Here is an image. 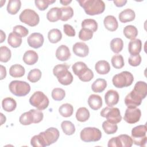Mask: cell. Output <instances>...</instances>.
<instances>
[{
    "label": "cell",
    "mask_w": 147,
    "mask_h": 147,
    "mask_svg": "<svg viewBox=\"0 0 147 147\" xmlns=\"http://www.w3.org/2000/svg\"><path fill=\"white\" fill-rule=\"evenodd\" d=\"M30 144L34 147H44L46 146L40 134L34 136L30 140Z\"/></svg>",
    "instance_id": "48"
},
{
    "label": "cell",
    "mask_w": 147,
    "mask_h": 147,
    "mask_svg": "<svg viewBox=\"0 0 147 147\" xmlns=\"http://www.w3.org/2000/svg\"><path fill=\"white\" fill-rule=\"evenodd\" d=\"M19 121L23 125H29L33 123L34 118L30 110L23 113L20 117Z\"/></svg>",
    "instance_id": "37"
},
{
    "label": "cell",
    "mask_w": 147,
    "mask_h": 147,
    "mask_svg": "<svg viewBox=\"0 0 147 147\" xmlns=\"http://www.w3.org/2000/svg\"><path fill=\"white\" fill-rule=\"evenodd\" d=\"M40 134L46 146L56 142L60 136L59 131L55 127H49L44 131L40 133Z\"/></svg>",
    "instance_id": "10"
},
{
    "label": "cell",
    "mask_w": 147,
    "mask_h": 147,
    "mask_svg": "<svg viewBox=\"0 0 147 147\" xmlns=\"http://www.w3.org/2000/svg\"><path fill=\"white\" fill-rule=\"evenodd\" d=\"M59 112L64 117H69L73 114L74 107L69 103H64L60 106Z\"/></svg>",
    "instance_id": "35"
},
{
    "label": "cell",
    "mask_w": 147,
    "mask_h": 147,
    "mask_svg": "<svg viewBox=\"0 0 147 147\" xmlns=\"http://www.w3.org/2000/svg\"><path fill=\"white\" fill-rule=\"evenodd\" d=\"M69 66L67 64H60L56 65L53 69V74L57 79L65 76L68 72Z\"/></svg>",
    "instance_id": "22"
},
{
    "label": "cell",
    "mask_w": 147,
    "mask_h": 147,
    "mask_svg": "<svg viewBox=\"0 0 147 147\" xmlns=\"http://www.w3.org/2000/svg\"><path fill=\"white\" fill-rule=\"evenodd\" d=\"M38 56L37 53L33 50L26 51L23 56V61L25 64L29 65L34 64L38 61Z\"/></svg>",
    "instance_id": "21"
},
{
    "label": "cell",
    "mask_w": 147,
    "mask_h": 147,
    "mask_svg": "<svg viewBox=\"0 0 147 147\" xmlns=\"http://www.w3.org/2000/svg\"><path fill=\"white\" fill-rule=\"evenodd\" d=\"M30 104L40 110L48 107L49 101L48 97L41 91L35 92L29 98Z\"/></svg>",
    "instance_id": "6"
},
{
    "label": "cell",
    "mask_w": 147,
    "mask_h": 147,
    "mask_svg": "<svg viewBox=\"0 0 147 147\" xmlns=\"http://www.w3.org/2000/svg\"><path fill=\"white\" fill-rule=\"evenodd\" d=\"M41 72L39 69L34 68L29 72L27 78L30 82L36 83L41 79Z\"/></svg>",
    "instance_id": "41"
},
{
    "label": "cell",
    "mask_w": 147,
    "mask_h": 147,
    "mask_svg": "<svg viewBox=\"0 0 147 147\" xmlns=\"http://www.w3.org/2000/svg\"><path fill=\"white\" fill-rule=\"evenodd\" d=\"M107 87V82L104 79H96L91 85V89L94 92H102Z\"/></svg>",
    "instance_id": "28"
},
{
    "label": "cell",
    "mask_w": 147,
    "mask_h": 147,
    "mask_svg": "<svg viewBox=\"0 0 147 147\" xmlns=\"http://www.w3.org/2000/svg\"><path fill=\"white\" fill-rule=\"evenodd\" d=\"M48 37L50 42L55 44L61 40L62 38V33L58 29H52L49 31Z\"/></svg>",
    "instance_id": "31"
},
{
    "label": "cell",
    "mask_w": 147,
    "mask_h": 147,
    "mask_svg": "<svg viewBox=\"0 0 147 147\" xmlns=\"http://www.w3.org/2000/svg\"><path fill=\"white\" fill-rule=\"evenodd\" d=\"M21 6V2L20 0H10L7 5V12L11 14L14 15L17 14L20 10Z\"/></svg>",
    "instance_id": "30"
},
{
    "label": "cell",
    "mask_w": 147,
    "mask_h": 147,
    "mask_svg": "<svg viewBox=\"0 0 147 147\" xmlns=\"http://www.w3.org/2000/svg\"><path fill=\"white\" fill-rule=\"evenodd\" d=\"M30 111L32 113L33 118H34V123H38L40 122L44 117V114L40 110H36V109H31L30 110Z\"/></svg>",
    "instance_id": "52"
},
{
    "label": "cell",
    "mask_w": 147,
    "mask_h": 147,
    "mask_svg": "<svg viewBox=\"0 0 147 147\" xmlns=\"http://www.w3.org/2000/svg\"><path fill=\"white\" fill-rule=\"evenodd\" d=\"M115 5L117 7H122L125 5L127 3V1L126 0H115L113 1Z\"/></svg>",
    "instance_id": "55"
},
{
    "label": "cell",
    "mask_w": 147,
    "mask_h": 147,
    "mask_svg": "<svg viewBox=\"0 0 147 147\" xmlns=\"http://www.w3.org/2000/svg\"><path fill=\"white\" fill-rule=\"evenodd\" d=\"M95 69L96 72L100 75H105L110 71V65L106 60H99L95 65Z\"/></svg>",
    "instance_id": "23"
},
{
    "label": "cell",
    "mask_w": 147,
    "mask_h": 147,
    "mask_svg": "<svg viewBox=\"0 0 147 147\" xmlns=\"http://www.w3.org/2000/svg\"><path fill=\"white\" fill-rule=\"evenodd\" d=\"M9 88L10 91L17 96H24L30 91L29 84L21 80L11 81L9 85Z\"/></svg>",
    "instance_id": "4"
},
{
    "label": "cell",
    "mask_w": 147,
    "mask_h": 147,
    "mask_svg": "<svg viewBox=\"0 0 147 147\" xmlns=\"http://www.w3.org/2000/svg\"><path fill=\"white\" fill-rule=\"evenodd\" d=\"M44 41V36L40 33H33L27 38L28 45L35 49L40 48L43 45Z\"/></svg>",
    "instance_id": "13"
},
{
    "label": "cell",
    "mask_w": 147,
    "mask_h": 147,
    "mask_svg": "<svg viewBox=\"0 0 147 147\" xmlns=\"http://www.w3.org/2000/svg\"><path fill=\"white\" fill-rule=\"evenodd\" d=\"M0 69H1V78L0 79L2 80L4 78H5L6 76V68L3 66L2 65H0Z\"/></svg>",
    "instance_id": "56"
},
{
    "label": "cell",
    "mask_w": 147,
    "mask_h": 147,
    "mask_svg": "<svg viewBox=\"0 0 147 147\" xmlns=\"http://www.w3.org/2000/svg\"><path fill=\"white\" fill-rule=\"evenodd\" d=\"M102 117L106 118L107 121L113 123H118L122 120L120 111L117 107H106L103 108L100 113Z\"/></svg>",
    "instance_id": "8"
},
{
    "label": "cell",
    "mask_w": 147,
    "mask_h": 147,
    "mask_svg": "<svg viewBox=\"0 0 147 147\" xmlns=\"http://www.w3.org/2000/svg\"><path fill=\"white\" fill-rule=\"evenodd\" d=\"M104 26L109 31L114 32L118 29V23L116 18L113 16H107L103 20Z\"/></svg>",
    "instance_id": "19"
},
{
    "label": "cell",
    "mask_w": 147,
    "mask_h": 147,
    "mask_svg": "<svg viewBox=\"0 0 147 147\" xmlns=\"http://www.w3.org/2000/svg\"><path fill=\"white\" fill-rule=\"evenodd\" d=\"M136 17L135 12L131 9H126L122 11L118 16L119 21L122 23L132 21Z\"/></svg>",
    "instance_id": "18"
},
{
    "label": "cell",
    "mask_w": 147,
    "mask_h": 147,
    "mask_svg": "<svg viewBox=\"0 0 147 147\" xmlns=\"http://www.w3.org/2000/svg\"><path fill=\"white\" fill-rule=\"evenodd\" d=\"M72 2V1H68V0H64V1H60V3L64 6H67L69 3H70Z\"/></svg>",
    "instance_id": "58"
},
{
    "label": "cell",
    "mask_w": 147,
    "mask_h": 147,
    "mask_svg": "<svg viewBox=\"0 0 147 147\" xmlns=\"http://www.w3.org/2000/svg\"><path fill=\"white\" fill-rule=\"evenodd\" d=\"M2 106L5 111L7 112H11L16 109L17 107V103L13 98L7 97L2 100Z\"/></svg>",
    "instance_id": "27"
},
{
    "label": "cell",
    "mask_w": 147,
    "mask_h": 147,
    "mask_svg": "<svg viewBox=\"0 0 147 147\" xmlns=\"http://www.w3.org/2000/svg\"><path fill=\"white\" fill-rule=\"evenodd\" d=\"M142 49V42L140 39L131 40L128 45V51L131 55H138Z\"/></svg>",
    "instance_id": "17"
},
{
    "label": "cell",
    "mask_w": 147,
    "mask_h": 147,
    "mask_svg": "<svg viewBox=\"0 0 147 147\" xmlns=\"http://www.w3.org/2000/svg\"><path fill=\"white\" fill-rule=\"evenodd\" d=\"M133 81V75L128 71H123L119 74H116L112 79L113 85L119 88L130 86L131 85Z\"/></svg>",
    "instance_id": "2"
},
{
    "label": "cell",
    "mask_w": 147,
    "mask_h": 147,
    "mask_svg": "<svg viewBox=\"0 0 147 147\" xmlns=\"http://www.w3.org/2000/svg\"><path fill=\"white\" fill-rule=\"evenodd\" d=\"M61 127L63 131L66 135H72L75 131V127L74 125L69 121H64L61 123Z\"/></svg>",
    "instance_id": "36"
},
{
    "label": "cell",
    "mask_w": 147,
    "mask_h": 147,
    "mask_svg": "<svg viewBox=\"0 0 147 147\" xmlns=\"http://www.w3.org/2000/svg\"><path fill=\"white\" fill-rule=\"evenodd\" d=\"M94 78V73L91 70L90 68H87L86 71L84 72L82 75L79 76V78L80 80L84 82H90L91 80L92 79Z\"/></svg>",
    "instance_id": "51"
},
{
    "label": "cell",
    "mask_w": 147,
    "mask_h": 147,
    "mask_svg": "<svg viewBox=\"0 0 147 147\" xmlns=\"http://www.w3.org/2000/svg\"><path fill=\"white\" fill-rule=\"evenodd\" d=\"M19 18L22 22L30 26H35L40 22V17L38 14L34 10L30 9L24 10L21 13Z\"/></svg>",
    "instance_id": "7"
},
{
    "label": "cell",
    "mask_w": 147,
    "mask_h": 147,
    "mask_svg": "<svg viewBox=\"0 0 147 147\" xmlns=\"http://www.w3.org/2000/svg\"><path fill=\"white\" fill-rule=\"evenodd\" d=\"M60 9L61 10V17L60 20L63 21H67L74 16V10L70 6L62 7Z\"/></svg>",
    "instance_id": "42"
},
{
    "label": "cell",
    "mask_w": 147,
    "mask_h": 147,
    "mask_svg": "<svg viewBox=\"0 0 147 147\" xmlns=\"http://www.w3.org/2000/svg\"><path fill=\"white\" fill-rule=\"evenodd\" d=\"M88 104L91 109L98 110L102 106V98L98 95L92 94L88 97Z\"/></svg>",
    "instance_id": "20"
},
{
    "label": "cell",
    "mask_w": 147,
    "mask_h": 147,
    "mask_svg": "<svg viewBox=\"0 0 147 147\" xmlns=\"http://www.w3.org/2000/svg\"><path fill=\"white\" fill-rule=\"evenodd\" d=\"M147 127L146 125H138L131 130V139L133 143L135 145L144 146H145L147 142L146 136Z\"/></svg>",
    "instance_id": "3"
},
{
    "label": "cell",
    "mask_w": 147,
    "mask_h": 147,
    "mask_svg": "<svg viewBox=\"0 0 147 147\" xmlns=\"http://www.w3.org/2000/svg\"><path fill=\"white\" fill-rule=\"evenodd\" d=\"M82 27L89 29L94 33L98 29V23L93 19H85L82 22Z\"/></svg>",
    "instance_id": "38"
},
{
    "label": "cell",
    "mask_w": 147,
    "mask_h": 147,
    "mask_svg": "<svg viewBox=\"0 0 147 147\" xmlns=\"http://www.w3.org/2000/svg\"><path fill=\"white\" fill-rule=\"evenodd\" d=\"M25 73L24 67L20 64H14L9 69V74L13 78H21L24 75Z\"/></svg>",
    "instance_id": "26"
},
{
    "label": "cell",
    "mask_w": 147,
    "mask_h": 147,
    "mask_svg": "<svg viewBox=\"0 0 147 147\" xmlns=\"http://www.w3.org/2000/svg\"><path fill=\"white\" fill-rule=\"evenodd\" d=\"M111 64L114 68L116 69L122 68L125 64L123 57L121 55H116L111 58Z\"/></svg>",
    "instance_id": "43"
},
{
    "label": "cell",
    "mask_w": 147,
    "mask_h": 147,
    "mask_svg": "<svg viewBox=\"0 0 147 147\" xmlns=\"http://www.w3.org/2000/svg\"><path fill=\"white\" fill-rule=\"evenodd\" d=\"M22 37L14 32H11L9 34L7 38L8 44L13 48H18L22 44Z\"/></svg>",
    "instance_id": "29"
},
{
    "label": "cell",
    "mask_w": 147,
    "mask_h": 147,
    "mask_svg": "<svg viewBox=\"0 0 147 147\" xmlns=\"http://www.w3.org/2000/svg\"><path fill=\"white\" fill-rule=\"evenodd\" d=\"M129 64L133 67H137L139 65L141 62V57L138 54L137 55H131L128 59Z\"/></svg>",
    "instance_id": "53"
},
{
    "label": "cell",
    "mask_w": 147,
    "mask_h": 147,
    "mask_svg": "<svg viewBox=\"0 0 147 147\" xmlns=\"http://www.w3.org/2000/svg\"><path fill=\"white\" fill-rule=\"evenodd\" d=\"M123 32L125 36L130 40L134 39L138 35V30L137 28L131 25L126 26L124 28Z\"/></svg>",
    "instance_id": "32"
},
{
    "label": "cell",
    "mask_w": 147,
    "mask_h": 147,
    "mask_svg": "<svg viewBox=\"0 0 147 147\" xmlns=\"http://www.w3.org/2000/svg\"><path fill=\"white\" fill-rule=\"evenodd\" d=\"M63 30L64 33L69 37H74L75 36L76 32L74 28L69 24H64L63 25Z\"/></svg>",
    "instance_id": "54"
},
{
    "label": "cell",
    "mask_w": 147,
    "mask_h": 147,
    "mask_svg": "<svg viewBox=\"0 0 147 147\" xmlns=\"http://www.w3.org/2000/svg\"><path fill=\"white\" fill-rule=\"evenodd\" d=\"M80 139L86 142H96L100 140L102 133L100 130L94 127H87L80 131Z\"/></svg>",
    "instance_id": "5"
},
{
    "label": "cell",
    "mask_w": 147,
    "mask_h": 147,
    "mask_svg": "<svg viewBox=\"0 0 147 147\" xmlns=\"http://www.w3.org/2000/svg\"><path fill=\"white\" fill-rule=\"evenodd\" d=\"M59 82L64 86H68L70 84H71V83L73 81V76L72 75V74L68 71L67 72V74L64 76L63 77L57 79Z\"/></svg>",
    "instance_id": "50"
},
{
    "label": "cell",
    "mask_w": 147,
    "mask_h": 147,
    "mask_svg": "<svg viewBox=\"0 0 147 147\" xmlns=\"http://www.w3.org/2000/svg\"><path fill=\"white\" fill-rule=\"evenodd\" d=\"M72 51L75 55L81 57H86L89 53L88 47L83 42H76L72 47Z\"/></svg>",
    "instance_id": "14"
},
{
    "label": "cell",
    "mask_w": 147,
    "mask_h": 147,
    "mask_svg": "<svg viewBox=\"0 0 147 147\" xmlns=\"http://www.w3.org/2000/svg\"><path fill=\"white\" fill-rule=\"evenodd\" d=\"M141 116V111L140 109L127 108L123 117L124 120L128 123L133 124L140 121Z\"/></svg>",
    "instance_id": "11"
},
{
    "label": "cell",
    "mask_w": 147,
    "mask_h": 147,
    "mask_svg": "<svg viewBox=\"0 0 147 147\" xmlns=\"http://www.w3.org/2000/svg\"><path fill=\"white\" fill-rule=\"evenodd\" d=\"M133 145L131 137L127 134H121L109 140V147H131Z\"/></svg>",
    "instance_id": "9"
},
{
    "label": "cell",
    "mask_w": 147,
    "mask_h": 147,
    "mask_svg": "<svg viewBox=\"0 0 147 147\" xmlns=\"http://www.w3.org/2000/svg\"><path fill=\"white\" fill-rule=\"evenodd\" d=\"M87 68V65L82 61H78L76 62L72 66V69L76 76H79L80 74H81L86 68Z\"/></svg>",
    "instance_id": "44"
},
{
    "label": "cell",
    "mask_w": 147,
    "mask_h": 147,
    "mask_svg": "<svg viewBox=\"0 0 147 147\" xmlns=\"http://www.w3.org/2000/svg\"><path fill=\"white\" fill-rule=\"evenodd\" d=\"M123 42L120 38H114L110 42V48L115 53H119L123 49Z\"/></svg>",
    "instance_id": "34"
},
{
    "label": "cell",
    "mask_w": 147,
    "mask_h": 147,
    "mask_svg": "<svg viewBox=\"0 0 147 147\" xmlns=\"http://www.w3.org/2000/svg\"><path fill=\"white\" fill-rule=\"evenodd\" d=\"M56 2V0H36L34 1L36 6L38 10L44 11L48 8L49 5L52 4Z\"/></svg>",
    "instance_id": "45"
},
{
    "label": "cell",
    "mask_w": 147,
    "mask_h": 147,
    "mask_svg": "<svg viewBox=\"0 0 147 147\" xmlns=\"http://www.w3.org/2000/svg\"><path fill=\"white\" fill-rule=\"evenodd\" d=\"M51 95L55 100H61L64 98L65 92V91L62 88H55L53 89Z\"/></svg>",
    "instance_id": "46"
},
{
    "label": "cell",
    "mask_w": 147,
    "mask_h": 147,
    "mask_svg": "<svg viewBox=\"0 0 147 147\" xmlns=\"http://www.w3.org/2000/svg\"><path fill=\"white\" fill-rule=\"evenodd\" d=\"M13 32L16 33L21 37H26L29 31L27 28L22 25H16L13 28Z\"/></svg>",
    "instance_id": "49"
},
{
    "label": "cell",
    "mask_w": 147,
    "mask_h": 147,
    "mask_svg": "<svg viewBox=\"0 0 147 147\" xmlns=\"http://www.w3.org/2000/svg\"><path fill=\"white\" fill-rule=\"evenodd\" d=\"M142 99L133 90L129 93L125 98V103L127 108H136L141 104Z\"/></svg>",
    "instance_id": "12"
},
{
    "label": "cell",
    "mask_w": 147,
    "mask_h": 147,
    "mask_svg": "<svg viewBox=\"0 0 147 147\" xmlns=\"http://www.w3.org/2000/svg\"><path fill=\"white\" fill-rule=\"evenodd\" d=\"M102 128L106 134H113L117 131L118 126L116 123H111L107 121H105L102 123Z\"/></svg>",
    "instance_id": "39"
},
{
    "label": "cell",
    "mask_w": 147,
    "mask_h": 147,
    "mask_svg": "<svg viewBox=\"0 0 147 147\" xmlns=\"http://www.w3.org/2000/svg\"><path fill=\"white\" fill-rule=\"evenodd\" d=\"M56 58L62 61L68 60L71 57V53L68 47L65 45L59 46L56 51Z\"/></svg>",
    "instance_id": "16"
},
{
    "label": "cell",
    "mask_w": 147,
    "mask_h": 147,
    "mask_svg": "<svg viewBox=\"0 0 147 147\" xmlns=\"http://www.w3.org/2000/svg\"><path fill=\"white\" fill-rule=\"evenodd\" d=\"M61 10L59 7L51 8L47 14V20L52 22H56L61 19Z\"/></svg>",
    "instance_id": "25"
},
{
    "label": "cell",
    "mask_w": 147,
    "mask_h": 147,
    "mask_svg": "<svg viewBox=\"0 0 147 147\" xmlns=\"http://www.w3.org/2000/svg\"><path fill=\"white\" fill-rule=\"evenodd\" d=\"M90 116L88 110L86 107H80L78 109L76 113V119L79 122H86L87 121Z\"/></svg>",
    "instance_id": "33"
},
{
    "label": "cell",
    "mask_w": 147,
    "mask_h": 147,
    "mask_svg": "<svg viewBox=\"0 0 147 147\" xmlns=\"http://www.w3.org/2000/svg\"><path fill=\"white\" fill-rule=\"evenodd\" d=\"M1 41L0 42H3V41L5 40V38H6V34H5V33L3 32V30H1Z\"/></svg>",
    "instance_id": "57"
},
{
    "label": "cell",
    "mask_w": 147,
    "mask_h": 147,
    "mask_svg": "<svg viewBox=\"0 0 147 147\" xmlns=\"http://www.w3.org/2000/svg\"><path fill=\"white\" fill-rule=\"evenodd\" d=\"M78 2L85 13L90 16L100 14L105 9V4L101 0H78Z\"/></svg>",
    "instance_id": "1"
},
{
    "label": "cell",
    "mask_w": 147,
    "mask_h": 147,
    "mask_svg": "<svg viewBox=\"0 0 147 147\" xmlns=\"http://www.w3.org/2000/svg\"><path fill=\"white\" fill-rule=\"evenodd\" d=\"M11 56V51L6 46H2L0 48V61L6 63L10 59Z\"/></svg>",
    "instance_id": "40"
},
{
    "label": "cell",
    "mask_w": 147,
    "mask_h": 147,
    "mask_svg": "<svg viewBox=\"0 0 147 147\" xmlns=\"http://www.w3.org/2000/svg\"><path fill=\"white\" fill-rule=\"evenodd\" d=\"M142 99H144L147 94V85L145 82L138 81L134 85L133 90Z\"/></svg>",
    "instance_id": "24"
},
{
    "label": "cell",
    "mask_w": 147,
    "mask_h": 147,
    "mask_svg": "<svg viewBox=\"0 0 147 147\" xmlns=\"http://www.w3.org/2000/svg\"><path fill=\"white\" fill-rule=\"evenodd\" d=\"M119 98L118 92L114 90H108L105 95V103L109 107H113L117 105L119 101Z\"/></svg>",
    "instance_id": "15"
},
{
    "label": "cell",
    "mask_w": 147,
    "mask_h": 147,
    "mask_svg": "<svg viewBox=\"0 0 147 147\" xmlns=\"http://www.w3.org/2000/svg\"><path fill=\"white\" fill-rule=\"evenodd\" d=\"M93 32L87 29L82 28L79 32V38L83 41H87L92 38Z\"/></svg>",
    "instance_id": "47"
}]
</instances>
